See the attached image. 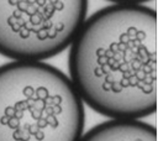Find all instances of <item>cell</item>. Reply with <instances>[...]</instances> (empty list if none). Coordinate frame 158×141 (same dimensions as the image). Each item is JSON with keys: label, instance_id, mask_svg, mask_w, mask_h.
<instances>
[{"label": "cell", "instance_id": "6da1fadb", "mask_svg": "<svg viewBox=\"0 0 158 141\" xmlns=\"http://www.w3.org/2000/svg\"><path fill=\"white\" fill-rule=\"evenodd\" d=\"M158 20L154 9L117 2L89 16L69 49V79L83 103L112 120L157 110Z\"/></svg>", "mask_w": 158, "mask_h": 141}, {"label": "cell", "instance_id": "7a4b0ae2", "mask_svg": "<svg viewBox=\"0 0 158 141\" xmlns=\"http://www.w3.org/2000/svg\"><path fill=\"white\" fill-rule=\"evenodd\" d=\"M85 111L70 79L43 62L0 66V141H79Z\"/></svg>", "mask_w": 158, "mask_h": 141}, {"label": "cell", "instance_id": "3957f363", "mask_svg": "<svg viewBox=\"0 0 158 141\" xmlns=\"http://www.w3.org/2000/svg\"><path fill=\"white\" fill-rule=\"evenodd\" d=\"M88 1H0V54L42 62L73 43L86 20Z\"/></svg>", "mask_w": 158, "mask_h": 141}, {"label": "cell", "instance_id": "277c9868", "mask_svg": "<svg viewBox=\"0 0 158 141\" xmlns=\"http://www.w3.org/2000/svg\"><path fill=\"white\" fill-rule=\"evenodd\" d=\"M79 141H157V130L139 120H109L91 127Z\"/></svg>", "mask_w": 158, "mask_h": 141}]
</instances>
